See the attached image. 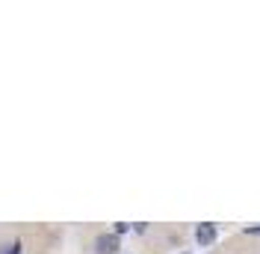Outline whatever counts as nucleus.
Masks as SVG:
<instances>
[{
    "label": "nucleus",
    "mask_w": 260,
    "mask_h": 254,
    "mask_svg": "<svg viewBox=\"0 0 260 254\" xmlns=\"http://www.w3.org/2000/svg\"><path fill=\"white\" fill-rule=\"evenodd\" d=\"M6 254H21V239H18V242H12V245H9V251Z\"/></svg>",
    "instance_id": "obj_4"
},
{
    "label": "nucleus",
    "mask_w": 260,
    "mask_h": 254,
    "mask_svg": "<svg viewBox=\"0 0 260 254\" xmlns=\"http://www.w3.org/2000/svg\"><path fill=\"white\" fill-rule=\"evenodd\" d=\"M127 231H130V225H127V222H118L113 234H115V237H121V234H127Z\"/></svg>",
    "instance_id": "obj_3"
},
{
    "label": "nucleus",
    "mask_w": 260,
    "mask_h": 254,
    "mask_svg": "<svg viewBox=\"0 0 260 254\" xmlns=\"http://www.w3.org/2000/svg\"><path fill=\"white\" fill-rule=\"evenodd\" d=\"M118 251V237L115 234H98L95 237V254H115Z\"/></svg>",
    "instance_id": "obj_1"
},
{
    "label": "nucleus",
    "mask_w": 260,
    "mask_h": 254,
    "mask_svg": "<svg viewBox=\"0 0 260 254\" xmlns=\"http://www.w3.org/2000/svg\"><path fill=\"white\" fill-rule=\"evenodd\" d=\"M245 234H260V225H251V228H245Z\"/></svg>",
    "instance_id": "obj_5"
},
{
    "label": "nucleus",
    "mask_w": 260,
    "mask_h": 254,
    "mask_svg": "<svg viewBox=\"0 0 260 254\" xmlns=\"http://www.w3.org/2000/svg\"><path fill=\"white\" fill-rule=\"evenodd\" d=\"M216 225H210V222H201L198 228H195V239H198V245H213L216 242Z\"/></svg>",
    "instance_id": "obj_2"
}]
</instances>
